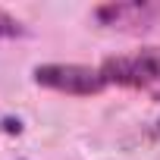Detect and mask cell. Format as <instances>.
<instances>
[{
  "label": "cell",
  "mask_w": 160,
  "mask_h": 160,
  "mask_svg": "<svg viewBox=\"0 0 160 160\" xmlns=\"http://www.w3.org/2000/svg\"><path fill=\"white\" fill-rule=\"evenodd\" d=\"M91 19L107 32L141 35L160 28V0H126V3H101L91 10Z\"/></svg>",
  "instance_id": "cell-3"
},
{
  "label": "cell",
  "mask_w": 160,
  "mask_h": 160,
  "mask_svg": "<svg viewBox=\"0 0 160 160\" xmlns=\"http://www.w3.org/2000/svg\"><path fill=\"white\" fill-rule=\"evenodd\" d=\"M28 28L22 19H16L13 13H7L3 7H0V38H22Z\"/></svg>",
  "instance_id": "cell-4"
},
{
  "label": "cell",
  "mask_w": 160,
  "mask_h": 160,
  "mask_svg": "<svg viewBox=\"0 0 160 160\" xmlns=\"http://www.w3.org/2000/svg\"><path fill=\"white\" fill-rule=\"evenodd\" d=\"M35 85L60 91V94H75V98H85V94H98L107 88L101 66H82V63H44L32 69Z\"/></svg>",
  "instance_id": "cell-2"
},
{
  "label": "cell",
  "mask_w": 160,
  "mask_h": 160,
  "mask_svg": "<svg viewBox=\"0 0 160 160\" xmlns=\"http://www.w3.org/2000/svg\"><path fill=\"white\" fill-rule=\"evenodd\" d=\"M101 75L107 85L138 88L160 98V44L141 47L135 53H116L101 63Z\"/></svg>",
  "instance_id": "cell-1"
}]
</instances>
